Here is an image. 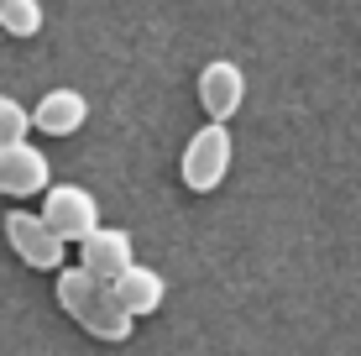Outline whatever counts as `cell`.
<instances>
[{"label": "cell", "instance_id": "1", "mask_svg": "<svg viewBox=\"0 0 361 356\" xmlns=\"http://www.w3.org/2000/svg\"><path fill=\"white\" fill-rule=\"evenodd\" d=\"M58 309L68 320H79L94 340H110V346L131 340V330H136V314H126L116 283L94 278L90 267H58Z\"/></svg>", "mask_w": 361, "mask_h": 356}, {"label": "cell", "instance_id": "2", "mask_svg": "<svg viewBox=\"0 0 361 356\" xmlns=\"http://www.w3.org/2000/svg\"><path fill=\"white\" fill-rule=\"evenodd\" d=\"M231 131H226V121H204V126L189 137V147H183V163H178V173H183V189H194V194H209V189H220L231 173Z\"/></svg>", "mask_w": 361, "mask_h": 356}, {"label": "cell", "instance_id": "3", "mask_svg": "<svg viewBox=\"0 0 361 356\" xmlns=\"http://www.w3.org/2000/svg\"><path fill=\"white\" fill-rule=\"evenodd\" d=\"M6 241H11V252H16L32 273H58V267H63V247L68 241L32 210H6Z\"/></svg>", "mask_w": 361, "mask_h": 356}, {"label": "cell", "instance_id": "4", "mask_svg": "<svg viewBox=\"0 0 361 356\" xmlns=\"http://www.w3.org/2000/svg\"><path fill=\"white\" fill-rule=\"evenodd\" d=\"M42 220L68 241V247H79V241L99 226V204H94L90 189H79V183H58V189H47V200H42Z\"/></svg>", "mask_w": 361, "mask_h": 356}, {"label": "cell", "instance_id": "5", "mask_svg": "<svg viewBox=\"0 0 361 356\" xmlns=\"http://www.w3.org/2000/svg\"><path fill=\"white\" fill-rule=\"evenodd\" d=\"M199 105H204L209 121H231L235 110L246 105V73L231 63V58H215L199 73Z\"/></svg>", "mask_w": 361, "mask_h": 356}, {"label": "cell", "instance_id": "6", "mask_svg": "<svg viewBox=\"0 0 361 356\" xmlns=\"http://www.w3.org/2000/svg\"><path fill=\"white\" fill-rule=\"evenodd\" d=\"M47 178H53V168H47V157L37 152L27 137L0 147V189H6V194H16V200H27V194H42Z\"/></svg>", "mask_w": 361, "mask_h": 356}, {"label": "cell", "instance_id": "7", "mask_svg": "<svg viewBox=\"0 0 361 356\" xmlns=\"http://www.w3.org/2000/svg\"><path fill=\"white\" fill-rule=\"evenodd\" d=\"M79 267H90V273L105 278V283H116V278L131 267V236L116 231V226H94L90 236L79 241Z\"/></svg>", "mask_w": 361, "mask_h": 356}, {"label": "cell", "instance_id": "8", "mask_svg": "<svg viewBox=\"0 0 361 356\" xmlns=\"http://www.w3.org/2000/svg\"><path fill=\"white\" fill-rule=\"evenodd\" d=\"M84 121H90V100H84L79 90H47L32 110V126L42 131V137H73Z\"/></svg>", "mask_w": 361, "mask_h": 356}, {"label": "cell", "instance_id": "9", "mask_svg": "<svg viewBox=\"0 0 361 356\" xmlns=\"http://www.w3.org/2000/svg\"><path fill=\"white\" fill-rule=\"evenodd\" d=\"M116 293H121V304H126V314H136V320L157 314V309H163V299H168L163 273H152V267H136V262L116 278Z\"/></svg>", "mask_w": 361, "mask_h": 356}, {"label": "cell", "instance_id": "10", "mask_svg": "<svg viewBox=\"0 0 361 356\" xmlns=\"http://www.w3.org/2000/svg\"><path fill=\"white\" fill-rule=\"evenodd\" d=\"M0 27L11 37H37L42 32V6L37 0H0Z\"/></svg>", "mask_w": 361, "mask_h": 356}, {"label": "cell", "instance_id": "11", "mask_svg": "<svg viewBox=\"0 0 361 356\" xmlns=\"http://www.w3.org/2000/svg\"><path fill=\"white\" fill-rule=\"evenodd\" d=\"M32 131V110L21 100H11V94H0V147L6 142H21Z\"/></svg>", "mask_w": 361, "mask_h": 356}, {"label": "cell", "instance_id": "12", "mask_svg": "<svg viewBox=\"0 0 361 356\" xmlns=\"http://www.w3.org/2000/svg\"><path fill=\"white\" fill-rule=\"evenodd\" d=\"M0 200H6V189H0Z\"/></svg>", "mask_w": 361, "mask_h": 356}]
</instances>
